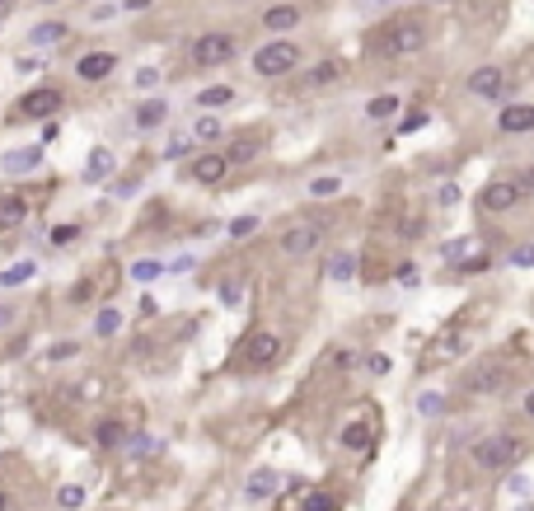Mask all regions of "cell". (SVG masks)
Here are the masks:
<instances>
[{
	"instance_id": "5b68a950",
	"label": "cell",
	"mask_w": 534,
	"mask_h": 511,
	"mask_svg": "<svg viewBox=\"0 0 534 511\" xmlns=\"http://www.w3.org/2000/svg\"><path fill=\"white\" fill-rule=\"evenodd\" d=\"M295 66H300V43H291V38H272L267 47H258V52H254V71L263 80L291 75Z\"/></svg>"
},
{
	"instance_id": "836d02e7",
	"label": "cell",
	"mask_w": 534,
	"mask_h": 511,
	"mask_svg": "<svg viewBox=\"0 0 534 511\" xmlns=\"http://www.w3.org/2000/svg\"><path fill=\"white\" fill-rule=\"evenodd\" d=\"M221 118H197L192 122V141H216V137H221Z\"/></svg>"
},
{
	"instance_id": "ab89813d",
	"label": "cell",
	"mask_w": 534,
	"mask_h": 511,
	"mask_svg": "<svg viewBox=\"0 0 534 511\" xmlns=\"http://www.w3.org/2000/svg\"><path fill=\"white\" fill-rule=\"evenodd\" d=\"M14 319H20V310H14V305H0V328H10Z\"/></svg>"
},
{
	"instance_id": "74e56055",
	"label": "cell",
	"mask_w": 534,
	"mask_h": 511,
	"mask_svg": "<svg viewBox=\"0 0 534 511\" xmlns=\"http://www.w3.org/2000/svg\"><path fill=\"white\" fill-rule=\"evenodd\" d=\"M417 127H427V108H412L404 122H398V131H417Z\"/></svg>"
},
{
	"instance_id": "e575fe53",
	"label": "cell",
	"mask_w": 534,
	"mask_h": 511,
	"mask_svg": "<svg viewBox=\"0 0 534 511\" xmlns=\"http://www.w3.org/2000/svg\"><path fill=\"white\" fill-rule=\"evenodd\" d=\"M71 357H80V342L75 338H61L57 348H47V361H71Z\"/></svg>"
},
{
	"instance_id": "e0dca14e",
	"label": "cell",
	"mask_w": 534,
	"mask_h": 511,
	"mask_svg": "<svg viewBox=\"0 0 534 511\" xmlns=\"http://www.w3.org/2000/svg\"><path fill=\"white\" fill-rule=\"evenodd\" d=\"M342 75H347V66H342V61H333V57H328V61H314V66H310V71H305V75H300V85H310V90H328V85H338V80H342Z\"/></svg>"
},
{
	"instance_id": "4316f807",
	"label": "cell",
	"mask_w": 534,
	"mask_h": 511,
	"mask_svg": "<svg viewBox=\"0 0 534 511\" xmlns=\"http://www.w3.org/2000/svg\"><path fill=\"white\" fill-rule=\"evenodd\" d=\"M85 498H90V492L80 488V483H61L57 488V507L61 511H80V507H85Z\"/></svg>"
},
{
	"instance_id": "9a60e30c",
	"label": "cell",
	"mask_w": 534,
	"mask_h": 511,
	"mask_svg": "<svg viewBox=\"0 0 534 511\" xmlns=\"http://www.w3.org/2000/svg\"><path fill=\"white\" fill-rule=\"evenodd\" d=\"M230 174V164H225V155L221 151H202V155H197L192 160V178H197V184H221V178Z\"/></svg>"
},
{
	"instance_id": "ee69618b",
	"label": "cell",
	"mask_w": 534,
	"mask_h": 511,
	"mask_svg": "<svg viewBox=\"0 0 534 511\" xmlns=\"http://www.w3.org/2000/svg\"><path fill=\"white\" fill-rule=\"evenodd\" d=\"M371 371L375 375H389V357H371Z\"/></svg>"
},
{
	"instance_id": "5bb4252c",
	"label": "cell",
	"mask_w": 534,
	"mask_h": 511,
	"mask_svg": "<svg viewBox=\"0 0 534 511\" xmlns=\"http://www.w3.org/2000/svg\"><path fill=\"white\" fill-rule=\"evenodd\" d=\"M530 127H534V104H507L497 113V131H507V137H521Z\"/></svg>"
},
{
	"instance_id": "60d3db41",
	"label": "cell",
	"mask_w": 534,
	"mask_h": 511,
	"mask_svg": "<svg viewBox=\"0 0 534 511\" xmlns=\"http://www.w3.org/2000/svg\"><path fill=\"white\" fill-rule=\"evenodd\" d=\"M422 413H441V394H427V399H422Z\"/></svg>"
},
{
	"instance_id": "277c9868",
	"label": "cell",
	"mask_w": 534,
	"mask_h": 511,
	"mask_svg": "<svg viewBox=\"0 0 534 511\" xmlns=\"http://www.w3.org/2000/svg\"><path fill=\"white\" fill-rule=\"evenodd\" d=\"M235 52H240V43H235V33H225V28H211V33H197L192 38V47H188V57H192V66H225V61H235Z\"/></svg>"
},
{
	"instance_id": "52a82bcc",
	"label": "cell",
	"mask_w": 534,
	"mask_h": 511,
	"mask_svg": "<svg viewBox=\"0 0 534 511\" xmlns=\"http://www.w3.org/2000/svg\"><path fill=\"white\" fill-rule=\"evenodd\" d=\"M61 104H66V94L57 90V85H38V90H24L20 94V104H14V113H20V118H57L61 113Z\"/></svg>"
},
{
	"instance_id": "b9f144b4",
	"label": "cell",
	"mask_w": 534,
	"mask_h": 511,
	"mask_svg": "<svg viewBox=\"0 0 534 511\" xmlns=\"http://www.w3.org/2000/svg\"><path fill=\"white\" fill-rule=\"evenodd\" d=\"M441 202H445V207H450V202H459V188H455V184H445V188H441Z\"/></svg>"
},
{
	"instance_id": "ba28073f",
	"label": "cell",
	"mask_w": 534,
	"mask_h": 511,
	"mask_svg": "<svg viewBox=\"0 0 534 511\" xmlns=\"http://www.w3.org/2000/svg\"><path fill=\"white\" fill-rule=\"evenodd\" d=\"M521 202H525V188L515 184V178H492V184L483 188V197H478V207L492 211V216H507V211H515Z\"/></svg>"
},
{
	"instance_id": "3957f363",
	"label": "cell",
	"mask_w": 534,
	"mask_h": 511,
	"mask_svg": "<svg viewBox=\"0 0 534 511\" xmlns=\"http://www.w3.org/2000/svg\"><path fill=\"white\" fill-rule=\"evenodd\" d=\"M281 348H287V342H281L272 328H254V334L240 342L235 366H240V371H272L277 361H281Z\"/></svg>"
},
{
	"instance_id": "ac0fdd59",
	"label": "cell",
	"mask_w": 534,
	"mask_h": 511,
	"mask_svg": "<svg viewBox=\"0 0 534 511\" xmlns=\"http://www.w3.org/2000/svg\"><path fill=\"white\" fill-rule=\"evenodd\" d=\"M28 221V197L24 193H0V230H20Z\"/></svg>"
},
{
	"instance_id": "f6af8a7d",
	"label": "cell",
	"mask_w": 534,
	"mask_h": 511,
	"mask_svg": "<svg viewBox=\"0 0 534 511\" xmlns=\"http://www.w3.org/2000/svg\"><path fill=\"white\" fill-rule=\"evenodd\" d=\"M122 10H131V14H137V10H150V0H122Z\"/></svg>"
},
{
	"instance_id": "8992f818",
	"label": "cell",
	"mask_w": 534,
	"mask_h": 511,
	"mask_svg": "<svg viewBox=\"0 0 534 511\" xmlns=\"http://www.w3.org/2000/svg\"><path fill=\"white\" fill-rule=\"evenodd\" d=\"M324 230H328V221H324V216H314V221H295V225H287V230H281L277 249L287 254V258H305L310 249H319Z\"/></svg>"
},
{
	"instance_id": "f1b7e54d",
	"label": "cell",
	"mask_w": 534,
	"mask_h": 511,
	"mask_svg": "<svg viewBox=\"0 0 534 511\" xmlns=\"http://www.w3.org/2000/svg\"><path fill=\"white\" fill-rule=\"evenodd\" d=\"M113 174V155L104 151V145H98V151L90 155V169H85V184H98V178H108Z\"/></svg>"
},
{
	"instance_id": "44dd1931",
	"label": "cell",
	"mask_w": 534,
	"mask_h": 511,
	"mask_svg": "<svg viewBox=\"0 0 534 511\" xmlns=\"http://www.w3.org/2000/svg\"><path fill=\"white\" fill-rule=\"evenodd\" d=\"M305 14H300V5H272V10H263V28L267 33H287V28H295Z\"/></svg>"
},
{
	"instance_id": "f35d334b",
	"label": "cell",
	"mask_w": 534,
	"mask_h": 511,
	"mask_svg": "<svg viewBox=\"0 0 534 511\" xmlns=\"http://www.w3.org/2000/svg\"><path fill=\"white\" fill-rule=\"evenodd\" d=\"M155 80H160V75L150 71V66H145V71H137V85H141V90H155Z\"/></svg>"
},
{
	"instance_id": "f546056e",
	"label": "cell",
	"mask_w": 534,
	"mask_h": 511,
	"mask_svg": "<svg viewBox=\"0 0 534 511\" xmlns=\"http://www.w3.org/2000/svg\"><path fill=\"white\" fill-rule=\"evenodd\" d=\"M75 240H80V225H75V221H66V225H52V230H47V244H52V249H71Z\"/></svg>"
},
{
	"instance_id": "484cf974",
	"label": "cell",
	"mask_w": 534,
	"mask_h": 511,
	"mask_svg": "<svg viewBox=\"0 0 534 511\" xmlns=\"http://www.w3.org/2000/svg\"><path fill=\"white\" fill-rule=\"evenodd\" d=\"M225 104H235V85H211L197 94V108H225Z\"/></svg>"
},
{
	"instance_id": "7bdbcfd3",
	"label": "cell",
	"mask_w": 534,
	"mask_h": 511,
	"mask_svg": "<svg viewBox=\"0 0 534 511\" xmlns=\"http://www.w3.org/2000/svg\"><path fill=\"white\" fill-rule=\"evenodd\" d=\"M511 258H515V268H530V258H534V254H530V249H525V244H521V249H515Z\"/></svg>"
},
{
	"instance_id": "4dcf8cb0",
	"label": "cell",
	"mask_w": 534,
	"mask_h": 511,
	"mask_svg": "<svg viewBox=\"0 0 534 511\" xmlns=\"http://www.w3.org/2000/svg\"><path fill=\"white\" fill-rule=\"evenodd\" d=\"M300 511H338V492H328V488H314L305 502H300Z\"/></svg>"
},
{
	"instance_id": "9c48e42d",
	"label": "cell",
	"mask_w": 534,
	"mask_h": 511,
	"mask_svg": "<svg viewBox=\"0 0 534 511\" xmlns=\"http://www.w3.org/2000/svg\"><path fill=\"white\" fill-rule=\"evenodd\" d=\"M464 90L474 98H497V94H507V71L502 66H478V71H469V80H464Z\"/></svg>"
},
{
	"instance_id": "d6986e66",
	"label": "cell",
	"mask_w": 534,
	"mask_h": 511,
	"mask_svg": "<svg viewBox=\"0 0 534 511\" xmlns=\"http://www.w3.org/2000/svg\"><path fill=\"white\" fill-rule=\"evenodd\" d=\"M357 268H361V258H357V254H347V249H338V254H328V258H324V277H328V282H352Z\"/></svg>"
},
{
	"instance_id": "d4e9b609",
	"label": "cell",
	"mask_w": 534,
	"mask_h": 511,
	"mask_svg": "<svg viewBox=\"0 0 534 511\" xmlns=\"http://www.w3.org/2000/svg\"><path fill=\"white\" fill-rule=\"evenodd\" d=\"M394 113H398V98L394 94H375L371 104H365V118H371V122H389Z\"/></svg>"
},
{
	"instance_id": "d590c367",
	"label": "cell",
	"mask_w": 534,
	"mask_h": 511,
	"mask_svg": "<svg viewBox=\"0 0 534 511\" xmlns=\"http://www.w3.org/2000/svg\"><path fill=\"white\" fill-rule=\"evenodd\" d=\"M342 188V178H333V174H324V178H314V184H310V197H333V193H338Z\"/></svg>"
},
{
	"instance_id": "83f0119b",
	"label": "cell",
	"mask_w": 534,
	"mask_h": 511,
	"mask_svg": "<svg viewBox=\"0 0 534 511\" xmlns=\"http://www.w3.org/2000/svg\"><path fill=\"white\" fill-rule=\"evenodd\" d=\"M118 328H122V310L104 305V310H98V319H94V334H98V338H113Z\"/></svg>"
},
{
	"instance_id": "603a6c76",
	"label": "cell",
	"mask_w": 534,
	"mask_h": 511,
	"mask_svg": "<svg viewBox=\"0 0 534 511\" xmlns=\"http://www.w3.org/2000/svg\"><path fill=\"white\" fill-rule=\"evenodd\" d=\"M131 118H137L141 131H155V127H164V118H169V104H164V98H145Z\"/></svg>"
},
{
	"instance_id": "ffe728a7",
	"label": "cell",
	"mask_w": 534,
	"mask_h": 511,
	"mask_svg": "<svg viewBox=\"0 0 534 511\" xmlns=\"http://www.w3.org/2000/svg\"><path fill=\"white\" fill-rule=\"evenodd\" d=\"M38 164H43L38 145H24V151H5V155H0V169H5V174H33Z\"/></svg>"
},
{
	"instance_id": "6da1fadb",
	"label": "cell",
	"mask_w": 534,
	"mask_h": 511,
	"mask_svg": "<svg viewBox=\"0 0 534 511\" xmlns=\"http://www.w3.org/2000/svg\"><path fill=\"white\" fill-rule=\"evenodd\" d=\"M422 47H427V20H417V14H394L375 33V52H385V57H412Z\"/></svg>"
},
{
	"instance_id": "8fae6325",
	"label": "cell",
	"mask_w": 534,
	"mask_h": 511,
	"mask_svg": "<svg viewBox=\"0 0 534 511\" xmlns=\"http://www.w3.org/2000/svg\"><path fill=\"white\" fill-rule=\"evenodd\" d=\"M113 71H118V57L113 52H85L75 61V75L85 80V85H98V80H108Z\"/></svg>"
},
{
	"instance_id": "7c38bea8",
	"label": "cell",
	"mask_w": 534,
	"mask_h": 511,
	"mask_svg": "<svg viewBox=\"0 0 534 511\" xmlns=\"http://www.w3.org/2000/svg\"><path fill=\"white\" fill-rule=\"evenodd\" d=\"M469 385L474 394H502L507 389V366H497V361H483L478 371H469Z\"/></svg>"
},
{
	"instance_id": "2e32d148",
	"label": "cell",
	"mask_w": 534,
	"mask_h": 511,
	"mask_svg": "<svg viewBox=\"0 0 534 511\" xmlns=\"http://www.w3.org/2000/svg\"><path fill=\"white\" fill-rule=\"evenodd\" d=\"M277 488H281V474H277L272 465H263V469H254V474H248V483H244V498H248V502H267V498H272Z\"/></svg>"
},
{
	"instance_id": "bcb514c9",
	"label": "cell",
	"mask_w": 534,
	"mask_h": 511,
	"mask_svg": "<svg viewBox=\"0 0 534 511\" xmlns=\"http://www.w3.org/2000/svg\"><path fill=\"white\" fill-rule=\"evenodd\" d=\"M0 511H10V492L5 488H0Z\"/></svg>"
},
{
	"instance_id": "7a4b0ae2",
	"label": "cell",
	"mask_w": 534,
	"mask_h": 511,
	"mask_svg": "<svg viewBox=\"0 0 534 511\" xmlns=\"http://www.w3.org/2000/svg\"><path fill=\"white\" fill-rule=\"evenodd\" d=\"M521 455H525V441L515 436V432H492V436H483L478 446H474V465L488 469V474H502V469H511Z\"/></svg>"
},
{
	"instance_id": "d6a6232c",
	"label": "cell",
	"mask_w": 534,
	"mask_h": 511,
	"mask_svg": "<svg viewBox=\"0 0 534 511\" xmlns=\"http://www.w3.org/2000/svg\"><path fill=\"white\" fill-rule=\"evenodd\" d=\"M33 272H38V268H33V263L24 258V263H14V268H5V272H0V287H24Z\"/></svg>"
},
{
	"instance_id": "30bf717a",
	"label": "cell",
	"mask_w": 534,
	"mask_h": 511,
	"mask_svg": "<svg viewBox=\"0 0 534 511\" xmlns=\"http://www.w3.org/2000/svg\"><path fill=\"white\" fill-rule=\"evenodd\" d=\"M263 145H267L263 131H240V137H230V145L221 155H225V164H254L263 155Z\"/></svg>"
},
{
	"instance_id": "8d00e7d4",
	"label": "cell",
	"mask_w": 534,
	"mask_h": 511,
	"mask_svg": "<svg viewBox=\"0 0 534 511\" xmlns=\"http://www.w3.org/2000/svg\"><path fill=\"white\" fill-rule=\"evenodd\" d=\"M254 230H258V216H240V221H230V235H235V240H248Z\"/></svg>"
},
{
	"instance_id": "7402d4cb",
	"label": "cell",
	"mask_w": 534,
	"mask_h": 511,
	"mask_svg": "<svg viewBox=\"0 0 534 511\" xmlns=\"http://www.w3.org/2000/svg\"><path fill=\"white\" fill-rule=\"evenodd\" d=\"M66 38H71V28H66L61 20H43V24L28 28V43L33 47H52V43H66Z\"/></svg>"
},
{
	"instance_id": "4fadbf2b",
	"label": "cell",
	"mask_w": 534,
	"mask_h": 511,
	"mask_svg": "<svg viewBox=\"0 0 534 511\" xmlns=\"http://www.w3.org/2000/svg\"><path fill=\"white\" fill-rule=\"evenodd\" d=\"M94 441L104 451H122L127 441H131V422H122V418H98L94 422Z\"/></svg>"
},
{
	"instance_id": "1f68e13d",
	"label": "cell",
	"mask_w": 534,
	"mask_h": 511,
	"mask_svg": "<svg viewBox=\"0 0 534 511\" xmlns=\"http://www.w3.org/2000/svg\"><path fill=\"white\" fill-rule=\"evenodd\" d=\"M160 272H164V263H160V258H141V263H131V282H141V287H150Z\"/></svg>"
},
{
	"instance_id": "cb8c5ba5",
	"label": "cell",
	"mask_w": 534,
	"mask_h": 511,
	"mask_svg": "<svg viewBox=\"0 0 534 511\" xmlns=\"http://www.w3.org/2000/svg\"><path fill=\"white\" fill-rule=\"evenodd\" d=\"M371 441H375V427L371 422H347L342 427V446L347 451H371Z\"/></svg>"
}]
</instances>
